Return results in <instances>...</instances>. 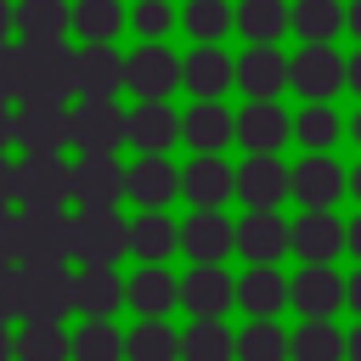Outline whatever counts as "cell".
Listing matches in <instances>:
<instances>
[{"label": "cell", "instance_id": "f1b7e54d", "mask_svg": "<svg viewBox=\"0 0 361 361\" xmlns=\"http://www.w3.org/2000/svg\"><path fill=\"white\" fill-rule=\"evenodd\" d=\"M180 361H237V333L226 327V316H192V327L180 333Z\"/></svg>", "mask_w": 361, "mask_h": 361}, {"label": "cell", "instance_id": "5b68a950", "mask_svg": "<svg viewBox=\"0 0 361 361\" xmlns=\"http://www.w3.org/2000/svg\"><path fill=\"white\" fill-rule=\"evenodd\" d=\"M344 79H350V56H338L333 39L293 51V85H288V90H299L305 102H333V96L344 90Z\"/></svg>", "mask_w": 361, "mask_h": 361}, {"label": "cell", "instance_id": "7bdbcfd3", "mask_svg": "<svg viewBox=\"0 0 361 361\" xmlns=\"http://www.w3.org/2000/svg\"><path fill=\"white\" fill-rule=\"evenodd\" d=\"M17 259V214L0 203V265H11Z\"/></svg>", "mask_w": 361, "mask_h": 361}, {"label": "cell", "instance_id": "9a60e30c", "mask_svg": "<svg viewBox=\"0 0 361 361\" xmlns=\"http://www.w3.org/2000/svg\"><path fill=\"white\" fill-rule=\"evenodd\" d=\"M338 197H350V169L333 152H305L293 164V203L305 209H333Z\"/></svg>", "mask_w": 361, "mask_h": 361}, {"label": "cell", "instance_id": "44dd1931", "mask_svg": "<svg viewBox=\"0 0 361 361\" xmlns=\"http://www.w3.org/2000/svg\"><path fill=\"white\" fill-rule=\"evenodd\" d=\"M180 141L192 152H226L237 141V113L220 107V102H192L180 113Z\"/></svg>", "mask_w": 361, "mask_h": 361}, {"label": "cell", "instance_id": "d590c367", "mask_svg": "<svg viewBox=\"0 0 361 361\" xmlns=\"http://www.w3.org/2000/svg\"><path fill=\"white\" fill-rule=\"evenodd\" d=\"M180 28H186L197 45H220L226 28H237V6H231V0H186V6H180Z\"/></svg>", "mask_w": 361, "mask_h": 361}, {"label": "cell", "instance_id": "e0dca14e", "mask_svg": "<svg viewBox=\"0 0 361 361\" xmlns=\"http://www.w3.org/2000/svg\"><path fill=\"white\" fill-rule=\"evenodd\" d=\"M180 197L192 209H226L237 197V169L220 158V152H197L186 169H180Z\"/></svg>", "mask_w": 361, "mask_h": 361}, {"label": "cell", "instance_id": "f907efd6", "mask_svg": "<svg viewBox=\"0 0 361 361\" xmlns=\"http://www.w3.org/2000/svg\"><path fill=\"white\" fill-rule=\"evenodd\" d=\"M11 96V51H6V39H0V102Z\"/></svg>", "mask_w": 361, "mask_h": 361}, {"label": "cell", "instance_id": "d6986e66", "mask_svg": "<svg viewBox=\"0 0 361 361\" xmlns=\"http://www.w3.org/2000/svg\"><path fill=\"white\" fill-rule=\"evenodd\" d=\"M237 85H243V96H282L293 85V56L276 45H248L237 56Z\"/></svg>", "mask_w": 361, "mask_h": 361}, {"label": "cell", "instance_id": "d6a6232c", "mask_svg": "<svg viewBox=\"0 0 361 361\" xmlns=\"http://www.w3.org/2000/svg\"><path fill=\"white\" fill-rule=\"evenodd\" d=\"M338 135H344V118H338L333 102H305V107L293 113V141H299L305 152H333Z\"/></svg>", "mask_w": 361, "mask_h": 361}, {"label": "cell", "instance_id": "6f0895ef", "mask_svg": "<svg viewBox=\"0 0 361 361\" xmlns=\"http://www.w3.org/2000/svg\"><path fill=\"white\" fill-rule=\"evenodd\" d=\"M350 197H355V203H361V164H355V169H350Z\"/></svg>", "mask_w": 361, "mask_h": 361}, {"label": "cell", "instance_id": "4fadbf2b", "mask_svg": "<svg viewBox=\"0 0 361 361\" xmlns=\"http://www.w3.org/2000/svg\"><path fill=\"white\" fill-rule=\"evenodd\" d=\"M237 141L243 152H282L293 141V113L276 96H248V107L237 113Z\"/></svg>", "mask_w": 361, "mask_h": 361}, {"label": "cell", "instance_id": "4316f807", "mask_svg": "<svg viewBox=\"0 0 361 361\" xmlns=\"http://www.w3.org/2000/svg\"><path fill=\"white\" fill-rule=\"evenodd\" d=\"M124 90V56L113 39H90L79 51V96H118Z\"/></svg>", "mask_w": 361, "mask_h": 361}, {"label": "cell", "instance_id": "db71d44e", "mask_svg": "<svg viewBox=\"0 0 361 361\" xmlns=\"http://www.w3.org/2000/svg\"><path fill=\"white\" fill-rule=\"evenodd\" d=\"M344 135H350V141H355V147H361V107H355V113H350V118H344Z\"/></svg>", "mask_w": 361, "mask_h": 361}, {"label": "cell", "instance_id": "9f6ffc18", "mask_svg": "<svg viewBox=\"0 0 361 361\" xmlns=\"http://www.w3.org/2000/svg\"><path fill=\"white\" fill-rule=\"evenodd\" d=\"M6 28H17V11H11V6L0 0V39H6Z\"/></svg>", "mask_w": 361, "mask_h": 361}, {"label": "cell", "instance_id": "4dcf8cb0", "mask_svg": "<svg viewBox=\"0 0 361 361\" xmlns=\"http://www.w3.org/2000/svg\"><path fill=\"white\" fill-rule=\"evenodd\" d=\"M293 355V333L276 316H248V327L237 333V361H288Z\"/></svg>", "mask_w": 361, "mask_h": 361}, {"label": "cell", "instance_id": "ba28073f", "mask_svg": "<svg viewBox=\"0 0 361 361\" xmlns=\"http://www.w3.org/2000/svg\"><path fill=\"white\" fill-rule=\"evenodd\" d=\"M130 197V169L113 152H85L73 164V203L79 209H118Z\"/></svg>", "mask_w": 361, "mask_h": 361}, {"label": "cell", "instance_id": "f6af8a7d", "mask_svg": "<svg viewBox=\"0 0 361 361\" xmlns=\"http://www.w3.org/2000/svg\"><path fill=\"white\" fill-rule=\"evenodd\" d=\"M344 254H350V259L361 265V209H355V214L344 220Z\"/></svg>", "mask_w": 361, "mask_h": 361}, {"label": "cell", "instance_id": "816d5d0a", "mask_svg": "<svg viewBox=\"0 0 361 361\" xmlns=\"http://www.w3.org/2000/svg\"><path fill=\"white\" fill-rule=\"evenodd\" d=\"M344 282H350V299H344V305H350V310H355V316H361V265H355V271H350V276H344Z\"/></svg>", "mask_w": 361, "mask_h": 361}, {"label": "cell", "instance_id": "d4e9b609", "mask_svg": "<svg viewBox=\"0 0 361 361\" xmlns=\"http://www.w3.org/2000/svg\"><path fill=\"white\" fill-rule=\"evenodd\" d=\"M130 197H135L141 209H164V203H175V197H180V169H175L164 152H141L135 169H130Z\"/></svg>", "mask_w": 361, "mask_h": 361}, {"label": "cell", "instance_id": "f35d334b", "mask_svg": "<svg viewBox=\"0 0 361 361\" xmlns=\"http://www.w3.org/2000/svg\"><path fill=\"white\" fill-rule=\"evenodd\" d=\"M17 361H73V333H62V322H28L17 333Z\"/></svg>", "mask_w": 361, "mask_h": 361}, {"label": "cell", "instance_id": "11a10c76", "mask_svg": "<svg viewBox=\"0 0 361 361\" xmlns=\"http://www.w3.org/2000/svg\"><path fill=\"white\" fill-rule=\"evenodd\" d=\"M11 355H17V338H11V333H6V322H0V361H11Z\"/></svg>", "mask_w": 361, "mask_h": 361}, {"label": "cell", "instance_id": "cb8c5ba5", "mask_svg": "<svg viewBox=\"0 0 361 361\" xmlns=\"http://www.w3.org/2000/svg\"><path fill=\"white\" fill-rule=\"evenodd\" d=\"M180 141V113L169 102H135L130 107V147L135 152H169Z\"/></svg>", "mask_w": 361, "mask_h": 361}, {"label": "cell", "instance_id": "ab89813d", "mask_svg": "<svg viewBox=\"0 0 361 361\" xmlns=\"http://www.w3.org/2000/svg\"><path fill=\"white\" fill-rule=\"evenodd\" d=\"M73 361H124V333L107 316H85V327L73 333Z\"/></svg>", "mask_w": 361, "mask_h": 361}, {"label": "cell", "instance_id": "7dc6e473", "mask_svg": "<svg viewBox=\"0 0 361 361\" xmlns=\"http://www.w3.org/2000/svg\"><path fill=\"white\" fill-rule=\"evenodd\" d=\"M0 203H17V169L0 158Z\"/></svg>", "mask_w": 361, "mask_h": 361}, {"label": "cell", "instance_id": "b9f144b4", "mask_svg": "<svg viewBox=\"0 0 361 361\" xmlns=\"http://www.w3.org/2000/svg\"><path fill=\"white\" fill-rule=\"evenodd\" d=\"M175 23H180V11H175L169 0H141V6L130 11V28H135L141 39H164Z\"/></svg>", "mask_w": 361, "mask_h": 361}, {"label": "cell", "instance_id": "f546056e", "mask_svg": "<svg viewBox=\"0 0 361 361\" xmlns=\"http://www.w3.org/2000/svg\"><path fill=\"white\" fill-rule=\"evenodd\" d=\"M130 305L135 316H169L180 305V276H169L164 265H141L130 276Z\"/></svg>", "mask_w": 361, "mask_h": 361}, {"label": "cell", "instance_id": "2e32d148", "mask_svg": "<svg viewBox=\"0 0 361 361\" xmlns=\"http://www.w3.org/2000/svg\"><path fill=\"white\" fill-rule=\"evenodd\" d=\"M344 254V220L333 209H299L293 214V259L299 265H338Z\"/></svg>", "mask_w": 361, "mask_h": 361}, {"label": "cell", "instance_id": "277c9868", "mask_svg": "<svg viewBox=\"0 0 361 361\" xmlns=\"http://www.w3.org/2000/svg\"><path fill=\"white\" fill-rule=\"evenodd\" d=\"M124 254H130V220L118 209H79L73 214V259L118 265Z\"/></svg>", "mask_w": 361, "mask_h": 361}, {"label": "cell", "instance_id": "8fae6325", "mask_svg": "<svg viewBox=\"0 0 361 361\" xmlns=\"http://www.w3.org/2000/svg\"><path fill=\"white\" fill-rule=\"evenodd\" d=\"M180 73H186V62H180L164 39H147L135 56H124V85H130L141 102H164V96L180 85Z\"/></svg>", "mask_w": 361, "mask_h": 361}, {"label": "cell", "instance_id": "9c48e42d", "mask_svg": "<svg viewBox=\"0 0 361 361\" xmlns=\"http://www.w3.org/2000/svg\"><path fill=\"white\" fill-rule=\"evenodd\" d=\"M237 254L248 265H282L293 254V220H282V209H248L237 220Z\"/></svg>", "mask_w": 361, "mask_h": 361}, {"label": "cell", "instance_id": "60d3db41", "mask_svg": "<svg viewBox=\"0 0 361 361\" xmlns=\"http://www.w3.org/2000/svg\"><path fill=\"white\" fill-rule=\"evenodd\" d=\"M124 23H130V17H124L118 0H79V6H73V28H79L85 39H113Z\"/></svg>", "mask_w": 361, "mask_h": 361}, {"label": "cell", "instance_id": "83f0119b", "mask_svg": "<svg viewBox=\"0 0 361 361\" xmlns=\"http://www.w3.org/2000/svg\"><path fill=\"white\" fill-rule=\"evenodd\" d=\"M237 34L248 45H276L293 34V6L288 0H237Z\"/></svg>", "mask_w": 361, "mask_h": 361}, {"label": "cell", "instance_id": "ac0fdd59", "mask_svg": "<svg viewBox=\"0 0 361 361\" xmlns=\"http://www.w3.org/2000/svg\"><path fill=\"white\" fill-rule=\"evenodd\" d=\"M344 299H350V282L338 276V265H299V271H293L288 305H293L299 316H338Z\"/></svg>", "mask_w": 361, "mask_h": 361}, {"label": "cell", "instance_id": "8d00e7d4", "mask_svg": "<svg viewBox=\"0 0 361 361\" xmlns=\"http://www.w3.org/2000/svg\"><path fill=\"white\" fill-rule=\"evenodd\" d=\"M293 34L305 45L338 39L344 34V0H293Z\"/></svg>", "mask_w": 361, "mask_h": 361}, {"label": "cell", "instance_id": "ffe728a7", "mask_svg": "<svg viewBox=\"0 0 361 361\" xmlns=\"http://www.w3.org/2000/svg\"><path fill=\"white\" fill-rule=\"evenodd\" d=\"M180 305L192 316H226L237 305V276L226 265H192L180 276Z\"/></svg>", "mask_w": 361, "mask_h": 361}, {"label": "cell", "instance_id": "7c38bea8", "mask_svg": "<svg viewBox=\"0 0 361 361\" xmlns=\"http://www.w3.org/2000/svg\"><path fill=\"white\" fill-rule=\"evenodd\" d=\"M17 147L23 152H62V147H73V107L68 102H23L17 107Z\"/></svg>", "mask_w": 361, "mask_h": 361}, {"label": "cell", "instance_id": "ee69618b", "mask_svg": "<svg viewBox=\"0 0 361 361\" xmlns=\"http://www.w3.org/2000/svg\"><path fill=\"white\" fill-rule=\"evenodd\" d=\"M11 316H17V271L0 265V322H11Z\"/></svg>", "mask_w": 361, "mask_h": 361}, {"label": "cell", "instance_id": "836d02e7", "mask_svg": "<svg viewBox=\"0 0 361 361\" xmlns=\"http://www.w3.org/2000/svg\"><path fill=\"white\" fill-rule=\"evenodd\" d=\"M130 299V282H118L113 265H85L79 271V310L85 316H113Z\"/></svg>", "mask_w": 361, "mask_h": 361}, {"label": "cell", "instance_id": "7402d4cb", "mask_svg": "<svg viewBox=\"0 0 361 361\" xmlns=\"http://www.w3.org/2000/svg\"><path fill=\"white\" fill-rule=\"evenodd\" d=\"M186 62V73H180V85L197 96V102H220L231 85H237V62L220 51V45H197L192 56H180Z\"/></svg>", "mask_w": 361, "mask_h": 361}, {"label": "cell", "instance_id": "30bf717a", "mask_svg": "<svg viewBox=\"0 0 361 361\" xmlns=\"http://www.w3.org/2000/svg\"><path fill=\"white\" fill-rule=\"evenodd\" d=\"M180 254L192 265H226V254H237V220H226V209H192L180 220Z\"/></svg>", "mask_w": 361, "mask_h": 361}, {"label": "cell", "instance_id": "681fc988", "mask_svg": "<svg viewBox=\"0 0 361 361\" xmlns=\"http://www.w3.org/2000/svg\"><path fill=\"white\" fill-rule=\"evenodd\" d=\"M344 361H361V316H355V327L344 333Z\"/></svg>", "mask_w": 361, "mask_h": 361}, {"label": "cell", "instance_id": "484cf974", "mask_svg": "<svg viewBox=\"0 0 361 361\" xmlns=\"http://www.w3.org/2000/svg\"><path fill=\"white\" fill-rule=\"evenodd\" d=\"M175 248H180V226H175L164 209H141V214L130 220V254H135L141 265H164Z\"/></svg>", "mask_w": 361, "mask_h": 361}, {"label": "cell", "instance_id": "e575fe53", "mask_svg": "<svg viewBox=\"0 0 361 361\" xmlns=\"http://www.w3.org/2000/svg\"><path fill=\"white\" fill-rule=\"evenodd\" d=\"M124 361H180V333L164 316H141V327L124 333Z\"/></svg>", "mask_w": 361, "mask_h": 361}, {"label": "cell", "instance_id": "c3c4849f", "mask_svg": "<svg viewBox=\"0 0 361 361\" xmlns=\"http://www.w3.org/2000/svg\"><path fill=\"white\" fill-rule=\"evenodd\" d=\"M344 34H355L361 45V0H344Z\"/></svg>", "mask_w": 361, "mask_h": 361}, {"label": "cell", "instance_id": "8992f818", "mask_svg": "<svg viewBox=\"0 0 361 361\" xmlns=\"http://www.w3.org/2000/svg\"><path fill=\"white\" fill-rule=\"evenodd\" d=\"M73 147L79 152H118V147H130V113L113 96H85L73 107Z\"/></svg>", "mask_w": 361, "mask_h": 361}, {"label": "cell", "instance_id": "bcb514c9", "mask_svg": "<svg viewBox=\"0 0 361 361\" xmlns=\"http://www.w3.org/2000/svg\"><path fill=\"white\" fill-rule=\"evenodd\" d=\"M6 147H17V113L0 102V152H6Z\"/></svg>", "mask_w": 361, "mask_h": 361}, {"label": "cell", "instance_id": "7a4b0ae2", "mask_svg": "<svg viewBox=\"0 0 361 361\" xmlns=\"http://www.w3.org/2000/svg\"><path fill=\"white\" fill-rule=\"evenodd\" d=\"M79 310V276L68 265H23L17 271V316L23 322H62Z\"/></svg>", "mask_w": 361, "mask_h": 361}, {"label": "cell", "instance_id": "52a82bcc", "mask_svg": "<svg viewBox=\"0 0 361 361\" xmlns=\"http://www.w3.org/2000/svg\"><path fill=\"white\" fill-rule=\"evenodd\" d=\"M17 203L23 209H62V203H73V169L56 152H28L17 164Z\"/></svg>", "mask_w": 361, "mask_h": 361}, {"label": "cell", "instance_id": "f5cc1de1", "mask_svg": "<svg viewBox=\"0 0 361 361\" xmlns=\"http://www.w3.org/2000/svg\"><path fill=\"white\" fill-rule=\"evenodd\" d=\"M344 85H350V90H355V96H361V45H355V51H350V79H344Z\"/></svg>", "mask_w": 361, "mask_h": 361}, {"label": "cell", "instance_id": "5bb4252c", "mask_svg": "<svg viewBox=\"0 0 361 361\" xmlns=\"http://www.w3.org/2000/svg\"><path fill=\"white\" fill-rule=\"evenodd\" d=\"M237 197L248 209H282V197H293V169L276 152H248L237 164Z\"/></svg>", "mask_w": 361, "mask_h": 361}, {"label": "cell", "instance_id": "3957f363", "mask_svg": "<svg viewBox=\"0 0 361 361\" xmlns=\"http://www.w3.org/2000/svg\"><path fill=\"white\" fill-rule=\"evenodd\" d=\"M17 259L23 265H68L73 259V214L68 209H23L17 214Z\"/></svg>", "mask_w": 361, "mask_h": 361}, {"label": "cell", "instance_id": "603a6c76", "mask_svg": "<svg viewBox=\"0 0 361 361\" xmlns=\"http://www.w3.org/2000/svg\"><path fill=\"white\" fill-rule=\"evenodd\" d=\"M293 293V276H282V265H248L237 276V305L248 316H282Z\"/></svg>", "mask_w": 361, "mask_h": 361}, {"label": "cell", "instance_id": "1f68e13d", "mask_svg": "<svg viewBox=\"0 0 361 361\" xmlns=\"http://www.w3.org/2000/svg\"><path fill=\"white\" fill-rule=\"evenodd\" d=\"M288 361H344V327L333 316H299Z\"/></svg>", "mask_w": 361, "mask_h": 361}, {"label": "cell", "instance_id": "74e56055", "mask_svg": "<svg viewBox=\"0 0 361 361\" xmlns=\"http://www.w3.org/2000/svg\"><path fill=\"white\" fill-rule=\"evenodd\" d=\"M17 28H23V39H62L73 28V6L68 0H23Z\"/></svg>", "mask_w": 361, "mask_h": 361}, {"label": "cell", "instance_id": "6da1fadb", "mask_svg": "<svg viewBox=\"0 0 361 361\" xmlns=\"http://www.w3.org/2000/svg\"><path fill=\"white\" fill-rule=\"evenodd\" d=\"M79 90V51L62 39H23L11 51V96L23 102H68Z\"/></svg>", "mask_w": 361, "mask_h": 361}]
</instances>
